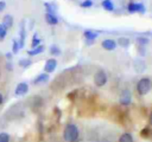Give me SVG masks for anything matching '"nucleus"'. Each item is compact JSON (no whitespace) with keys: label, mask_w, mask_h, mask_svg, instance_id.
Masks as SVG:
<instances>
[{"label":"nucleus","mask_w":152,"mask_h":142,"mask_svg":"<svg viewBox=\"0 0 152 142\" xmlns=\"http://www.w3.org/2000/svg\"><path fill=\"white\" fill-rule=\"evenodd\" d=\"M78 136H80V133H78V128L72 124V123H69L65 125L64 128V133H63V137L66 142H76L78 140Z\"/></svg>","instance_id":"1"},{"label":"nucleus","mask_w":152,"mask_h":142,"mask_svg":"<svg viewBox=\"0 0 152 142\" xmlns=\"http://www.w3.org/2000/svg\"><path fill=\"white\" fill-rule=\"evenodd\" d=\"M150 89H151V80H150V78H146V77L141 78L138 82V84H137V90H138L139 95H141V96L146 95L150 91Z\"/></svg>","instance_id":"2"},{"label":"nucleus","mask_w":152,"mask_h":142,"mask_svg":"<svg viewBox=\"0 0 152 142\" xmlns=\"http://www.w3.org/2000/svg\"><path fill=\"white\" fill-rule=\"evenodd\" d=\"M94 82H95V85L97 86H103L106 83H107V75L104 71L100 70L95 73V77H94Z\"/></svg>","instance_id":"3"},{"label":"nucleus","mask_w":152,"mask_h":142,"mask_svg":"<svg viewBox=\"0 0 152 142\" xmlns=\"http://www.w3.org/2000/svg\"><path fill=\"white\" fill-rule=\"evenodd\" d=\"M128 12L129 13H135V12H139V13H145V6L142 4H137V2H131L127 7Z\"/></svg>","instance_id":"4"},{"label":"nucleus","mask_w":152,"mask_h":142,"mask_svg":"<svg viewBox=\"0 0 152 142\" xmlns=\"http://www.w3.org/2000/svg\"><path fill=\"white\" fill-rule=\"evenodd\" d=\"M56 66H57V60H56V59H53V58H50V59H48V60H46L45 66H44V70H45V72H46V73H51V72H53V71H55Z\"/></svg>","instance_id":"5"},{"label":"nucleus","mask_w":152,"mask_h":142,"mask_svg":"<svg viewBox=\"0 0 152 142\" xmlns=\"http://www.w3.org/2000/svg\"><path fill=\"white\" fill-rule=\"evenodd\" d=\"M101 45H102V47H103L104 50L112 51V50H114V49L116 47V41L113 40V39H106V40H103V41L101 43Z\"/></svg>","instance_id":"6"},{"label":"nucleus","mask_w":152,"mask_h":142,"mask_svg":"<svg viewBox=\"0 0 152 142\" xmlns=\"http://www.w3.org/2000/svg\"><path fill=\"white\" fill-rule=\"evenodd\" d=\"M27 90H28V85L26 83H24V82L19 83L17 85V88H15V95L17 96H23V95H25L27 92Z\"/></svg>","instance_id":"7"},{"label":"nucleus","mask_w":152,"mask_h":142,"mask_svg":"<svg viewBox=\"0 0 152 142\" xmlns=\"http://www.w3.org/2000/svg\"><path fill=\"white\" fill-rule=\"evenodd\" d=\"M120 103L122 105H127L131 103V92L128 90H124L120 96Z\"/></svg>","instance_id":"8"},{"label":"nucleus","mask_w":152,"mask_h":142,"mask_svg":"<svg viewBox=\"0 0 152 142\" xmlns=\"http://www.w3.org/2000/svg\"><path fill=\"white\" fill-rule=\"evenodd\" d=\"M45 20L49 25H57V22H58L57 17H55L52 13H46L45 14Z\"/></svg>","instance_id":"9"},{"label":"nucleus","mask_w":152,"mask_h":142,"mask_svg":"<svg viewBox=\"0 0 152 142\" xmlns=\"http://www.w3.org/2000/svg\"><path fill=\"white\" fill-rule=\"evenodd\" d=\"M2 25H4L6 28L12 27V25H13V17L10 15V14H6V15L4 17V19H2Z\"/></svg>","instance_id":"10"},{"label":"nucleus","mask_w":152,"mask_h":142,"mask_svg":"<svg viewBox=\"0 0 152 142\" xmlns=\"http://www.w3.org/2000/svg\"><path fill=\"white\" fill-rule=\"evenodd\" d=\"M84 37H86V39L88 40V44H91V41L96 39L97 33H95V32H93V31H84Z\"/></svg>","instance_id":"11"},{"label":"nucleus","mask_w":152,"mask_h":142,"mask_svg":"<svg viewBox=\"0 0 152 142\" xmlns=\"http://www.w3.org/2000/svg\"><path fill=\"white\" fill-rule=\"evenodd\" d=\"M44 51V46L43 45H38L37 47H34L33 50H30L28 52H27V54L28 56H36V54H38V53H42Z\"/></svg>","instance_id":"12"},{"label":"nucleus","mask_w":152,"mask_h":142,"mask_svg":"<svg viewBox=\"0 0 152 142\" xmlns=\"http://www.w3.org/2000/svg\"><path fill=\"white\" fill-rule=\"evenodd\" d=\"M102 7L108 12H112L114 9V5H113V2L110 0H103L102 1Z\"/></svg>","instance_id":"13"},{"label":"nucleus","mask_w":152,"mask_h":142,"mask_svg":"<svg viewBox=\"0 0 152 142\" xmlns=\"http://www.w3.org/2000/svg\"><path fill=\"white\" fill-rule=\"evenodd\" d=\"M46 80H49V75H48V73H42V75H39V76L33 80V83H34V84H38V83L46 82Z\"/></svg>","instance_id":"14"},{"label":"nucleus","mask_w":152,"mask_h":142,"mask_svg":"<svg viewBox=\"0 0 152 142\" xmlns=\"http://www.w3.org/2000/svg\"><path fill=\"white\" fill-rule=\"evenodd\" d=\"M119 142H133V137H132V135H131V134L125 133V134H122V135L120 136Z\"/></svg>","instance_id":"15"},{"label":"nucleus","mask_w":152,"mask_h":142,"mask_svg":"<svg viewBox=\"0 0 152 142\" xmlns=\"http://www.w3.org/2000/svg\"><path fill=\"white\" fill-rule=\"evenodd\" d=\"M24 41H25V28H24V22L21 24V28H20V40H19V49L24 46Z\"/></svg>","instance_id":"16"},{"label":"nucleus","mask_w":152,"mask_h":142,"mask_svg":"<svg viewBox=\"0 0 152 142\" xmlns=\"http://www.w3.org/2000/svg\"><path fill=\"white\" fill-rule=\"evenodd\" d=\"M6 33H7V28H6L2 24H0V41H2V40L5 39Z\"/></svg>","instance_id":"17"},{"label":"nucleus","mask_w":152,"mask_h":142,"mask_svg":"<svg viewBox=\"0 0 152 142\" xmlns=\"http://www.w3.org/2000/svg\"><path fill=\"white\" fill-rule=\"evenodd\" d=\"M118 43H119V45H121L122 47H127V46L129 45V40H128L127 38H119Z\"/></svg>","instance_id":"18"},{"label":"nucleus","mask_w":152,"mask_h":142,"mask_svg":"<svg viewBox=\"0 0 152 142\" xmlns=\"http://www.w3.org/2000/svg\"><path fill=\"white\" fill-rule=\"evenodd\" d=\"M50 52H51V54L57 56V54H59V53H61V50H59L56 45H52V46L50 47Z\"/></svg>","instance_id":"19"},{"label":"nucleus","mask_w":152,"mask_h":142,"mask_svg":"<svg viewBox=\"0 0 152 142\" xmlns=\"http://www.w3.org/2000/svg\"><path fill=\"white\" fill-rule=\"evenodd\" d=\"M0 142H10V136L7 133H1L0 134Z\"/></svg>","instance_id":"20"},{"label":"nucleus","mask_w":152,"mask_h":142,"mask_svg":"<svg viewBox=\"0 0 152 142\" xmlns=\"http://www.w3.org/2000/svg\"><path fill=\"white\" fill-rule=\"evenodd\" d=\"M19 65L23 66V67H27V66L31 65V60H28V59H21V60H19Z\"/></svg>","instance_id":"21"},{"label":"nucleus","mask_w":152,"mask_h":142,"mask_svg":"<svg viewBox=\"0 0 152 142\" xmlns=\"http://www.w3.org/2000/svg\"><path fill=\"white\" fill-rule=\"evenodd\" d=\"M39 43H40V39L39 38H37V34H34L33 36V39H32V47H37L38 45H39Z\"/></svg>","instance_id":"22"},{"label":"nucleus","mask_w":152,"mask_h":142,"mask_svg":"<svg viewBox=\"0 0 152 142\" xmlns=\"http://www.w3.org/2000/svg\"><path fill=\"white\" fill-rule=\"evenodd\" d=\"M91 5H93V1H91V0H84V1L81 2V6H82V7H86V8L91 7Z\"/></svg>","instance_id":"23"},{"label":"nucleus","mask_w":152,"mask_h":142,"mask_svg":"<svg viewBox=\"0 0 152 142\" xmlns=\"http://www.w3.org/2000/svg\"><path fill=\"white\" fill-rule=\"evenodd\" d=\"M137 41H138L140 45H146V44L148 43V39H147V38H141V37H139V38L137 39Z\"/></svg>","instance_id":"24"},{"label":"nucleus","mask_w":152,"mask_h":142,"mask_svg":"<svg viewBox=\"0 0 152 142\" xmlns=\"http://www.w3.org/2000/svg\"><path fill=\"white\" fill-rule=\"evenodd\" d=\"M19 50V44L17 40H13V53H17Z\"/></svg>","instance_id":"25"},{"label":"nucleus","mask_w":152,"mask_h":142,"mask_svg":"<svg viewBox=\"0 0 152 142\" xmlns=\"http://www.w3.org/2000/svg\"><path fill=\"white\" fill-rule=\"evenodd\" d=\"M6 7V2L5 1H0V12H2Z\"/></svg>","instance_id":"26"},{"label":"nucleus","mask_w":152,"mask_h":142,"mask_svg":"<svg viewBox=\"0 0 152 142\" xmlns=\"http://www.w3.org/2000/svg\"><path fill=\"white\" fill-rule=\"evenodd\" d=\"M2 101H4V98H2V95H1V92H0V104L2 103Z\"/></svg>","instance_id":"27"},{"label":"nucleus","mask_w":152,"mask_h":142,"mask_svg":"<svg viewBox=\"0 0 152 142\" xmlns=\"http://www.w3.org/2000/svg\"><path fill=\"white\" fill-rule=\"evenodd\" d=\"M6 57H7V58H10V59H11V58H12V54H10V53H7V54H6Z\"/></svg>","instance_id":"28"}]
</instances>
